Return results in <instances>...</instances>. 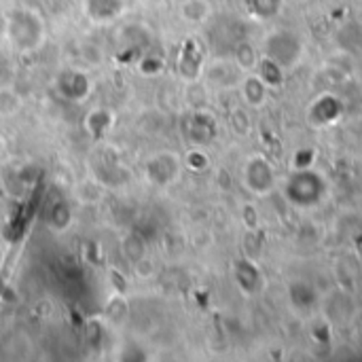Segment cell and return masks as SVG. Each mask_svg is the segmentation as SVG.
I'll use <instances>...</instances> for the list:
<instances>
[{"mask_svg":"<svg viewBox=\"0 0 362 362\" xmlns=\"http://www.w3.org/2000/svg\"><path fill=\"white\" fill-rule=\"evenodd\" d=\"M6 34H8V40L13 42V47H17L19 51H32L42 42L45 25L34 11L17 8L8 15Z\"/></svg>","mask_w":362,"mask_h":362,"instance_id":"cell-1","label":"cell"},{"mask_svg":"<svg viewBox=\"0 0 362 362\" xmlns=\"http://www.w3.org/2000/svg\"><path fill=\"white\" fill-rule=\"evenodd\" d=\"M83 8L91 21L110 23L117 17H121V13L125 8V0H85Z\"/></svg>","mask_w":362,"mask_h":362,"instance_id":"cell-2","label":"cell"},{"mask_svg":"<svg viewBox=\"0 0 362 362\" xmlns=\"http://www.w3.org/2000/svg\"><path fill=\"white\" fill-rule=\"evenodd\" d=\"M182 15L191 21H199L206 19L208 15V2L206 0H187L182 4Z\"/></svg>","mask_w":362,"mask_h":362,"instance_id":"cell-3","label":"cell"}]
</instances>
